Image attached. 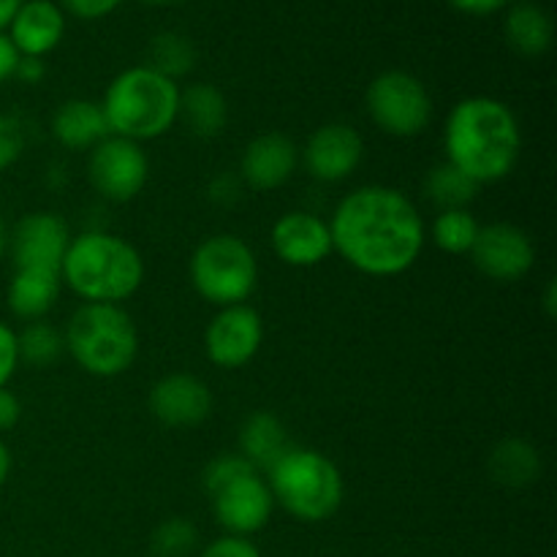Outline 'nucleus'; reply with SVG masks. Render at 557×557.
<instances>
[{"label": "nucleus", "instance_id": "79ce46f5", "mask_svg": "<svg viewBox=\"0 0 557 557\" xmlns=\"http://www.w3.org/2000/svg\"><path fill=\"white\" fill-rule=\"evenodd\" d=\"M9 473H11V451H9V446L0 441V487L5 484Z\"/></svg>", "mask_w": 557, "mask_h": 557}, {"label": "nucleus", "instance_id": "c03bdc74", "mask_svg": "<svg viewBox=\"0 0 557 557\" xmlns=\"http://www.w3.org/2000/svg\"><path fill=\"white\" fill-rule=\"evenodd\" d=\"M147 5H169V3H177V0H141Z\"/></svg>", "mask_w": 557, "mask_h": 557}, {"label": "nucleus", "instance_id": "423d86ee", "mask_svg": "<svg viewBox=\"0 0 557 557\" xmlns=\"http://www.w3.org/2000/svg\"><path fill=\"white\" fill-rule=\"evenodd\" d=\"M267 476L275 504L308 525L330 520L343 504L341 468L315 449L292 446Z\"/></svg>", "mask_w": 557, "mask_h": 557}, {"label": "nucleus", "instance_id": "7ed1b4c3", "mask_svg": "<svg viewBox=\"0 0 557 557\" xmlns=\"http://www.w3.org/2000/svg\"><path fill=\"white\" fill-rule=\"evenodd\" d=\"M60 281L85 305H120L145 283V259L117 234L85 232L71 237Z\"/></svg>", "mask_w": 557, "mask_h": 557}, {"label": "nucleus", "instance_id": "bb28decb", "mask_svg": "<svg viewBox=\"0 0 557 557\" xmlns=\"http://www.w3.org/2000/svg\"><path fill=\"white\" fill-rule=\"evenodd\" d=\"M16 351H20V364L27 368H52L65 351L63 332L49 321H27L25 330L16 332Z\"/></svg>", "mask_w": 557, "mask_h": 557}, {"label": "nucleus", "instance_id": "473e14b6", "mask_svg": "<svg viewBox=\"0 0 557 557\" xmlns=\"http://www.w3.org/2000/svg\"><path fill=\"white\" fill-rule=\"evenodd\" d=\"M20 368V351H16V332L0 321V389L9 386Z\"/></svg>", "mask_w": 557, "mask_h": 557}, {"label": "nucleus", "instance_id": "9d476101", "mask_svg": "<svg viewBox=\"0 0 557 557\" xmlns=\"http://www.w3.org/2000/svg\"><path fill=\"white\" fill-rule=\"evenodd\" d=\"M264 343V321L250 305L221 308L207 324L205 351L215 368L239 370L259 354Z\"/></svg>", "mask_w": 557, "mask_h": 557}, {"label": "nucleus", "instance_id": "72a5a7b5", "mask_svg": "<svg viewBox=\"0 0 557 557\" xmlns=\"http://www.w3.org/2000/svg\"><path fill=\"white\" fill-rule=\"evenodd\" d=\"M63 11L79 16V20H103L112 14L123 0H54Z\"/></svg>", "mask_w": 557, "mask_h": 557}, {"label": "nucleus", "instance_id": "2f4dec72", "mask_svg": "<svg viewBox=\"0 0 557 557\" xmlns=\"http://www.w3.org/2000/svg\"><path fill=\"white\" fill-rule=\"evenodd\" d=\"M199 557H261L259 547H256L250 539H243V536H221L215 539V542L207 544L205 549H201Z\"/></svg>", "mask_w": 557, "mask_h": 557}, {"label": "nucleus", "instance_id": "aec40b11", "mask_svg": "<svg viewBox=\"0 0 557 557\" xmlns=\"http://www.w3.org/2000/svg\"><path fill=\"white\" fill-rule=\"evenodd\" d=\"M292 449L288 430L275 413L253 411L239 428V455L253 466V471H270Z\"/></svg>", "mask_w": 557, "mask_h": 557}, {"label": "nucleus", "instance_id": "a19ab883", "mask_svg": "<svg viewBox=\"0 0 557 557\" xmlns=\"http://www.w3.org/2000/svg\"><path fill=\"white\" fill-rule=\"evenodd\" d=\"M557 288L555 281L547 283V292H544V310H547V319H555L557 315Z\"/></svg>", "mask_w": 557, "mask_h": 557}, {"label": "nucleus", "instance_id": "1a4fd4ad", "mask_svg": "<svg viewBox=\"0 0 557 557\" xmlns=\"http://www.w3.org/2000/svg\"><path fill=\"white\" fill-rule=\"evenodd\" d=\"M87 177H90V185L98 196L123 205V201L136 199L145 190L147 177H150V161H147V152L141 150V145L109 134L90 150Z\"/></svg>", "mask_w": 557, "mask_h": 557}, {"label": "nucleus", "instance_id": "b1692460", "mask_svg": "<svg viewBox=\"0 0 557 557\" xmlns=\"http://www.w3.org/2000/svg\"><path fill=\"white\" fill-rule=\"evenodd\" d=\"M490 476L511 490L531 487L542 476V455L533 444L522 438H504L490 451Z\"/></svg>", "mask_w": 557, "mask_h": 557}, {"label": "nucleus", "instance_id": "f03ea898", "mask_svg": "<svg viewBox=\"0 0 557 557\" xmlns=\"http://www.w3.org/2000/svg\"><path fill=\"white\" fill-rule=\"evenodd\" d=\"M522 131L515 109L493 96H468L451 107L444 123L446 163L482 188L515 172Z\"/></svg>", "mask_w": 557, "mask_h": 557}, {"label": "nucleus", "instance_id": "f8f14e48", "mask_svg": "<svg viewBox=\"0 0 557 557\" xmlns=\"http://www.w3.org/2000/svg\"><path fill=\"white\" fill-rule=\"evenodd\" d=\"M212 498V511L215 520L228 536L250 539L253 533L264 531L275 511V498L267 484V479L259 476V471H250L245 476L234 479L223 490H218Z\"/></svg>", "mask_w": 557, "mask_h": 557}, {"label": "nucleus", "instance_id": "412c9836", "mask_svg": "<svg viewBox=\"0 0 557 557\" xmlns=\"http://www.w3.org/2000/svg\"><path fill=\"white\" fill-rule=\"evenodd\" d=\"M60 272L54 270H16L9 281L5 302L22 321H41L60 297Z\"/></svg>", "mask_w": 557, "mask_h": 557}, {"label": "nucleus", "instance_id": "393cba45", "mask_svg": "<svg viewBox=\"0 0 557 557\" xmlns=\"http://www.w3.org/2000/svg\"><path fill=\"white\" fill-rule=\"evenodd\" d=\"M166 79L177 82L188 76L196 65V47L188 36L177 30H163L147 47V63Z\"/></svg>", "mask_w": 557, "mask_h": 557}, {"label": "nucleus", "instance_id": "f704fd0d", "mask_svg": "<svg viewBox=\"0 0 557 557\" xmlns=\"http://www.w3.org/2000/svg\"><path fill=\"white\" fill-rule=\"evenodd\" d=\"M243 188L245 185L243 180H239V174H218L210 183V188H207V194H210V199L215 201V205L234 207L243 199Z\"/></svg>", "mask_w": 557, "mask_h": 557}, {"label": "nucleus", "instance_id": "9b49d317", "mask_svg": "<svg viewBox=\"0 0 557 557\" xmlns=\"http://www.w3.org/2000/svg\"><path fill=\"white\" fill-rule=\"evenodd\" d=\"M471 259L490 281L517 283L536 264V248L531 237L515 223H490L479 228Z\"/></svg>", "mask_w": 557, "mask_h": 557}, {"label": "nucleus", "instance_id": "ea45409f", "mask_svg": "<svg viewBox=\"0 0 557 557\" xmlns=\"http://www.w3.org/2000/svg\"><path fill=\"white\" fill-rule=\"evenodd\" d=\"M22 0H0V30L9 27V22L14 20V14L20 11Z\"/></svg>", "mask_w": 557, "mask_h": 557}, {"label": "nucleus", "instance_id": "4be33fe9", "mask_svg": "<svg viewBox=\"0 0 557 557\" xmlns=\"http://www.w3.org/2000/svg\"><path fill=\"white\" fill-rule=\"evenodd\" d=\"M504 36L522 58H542L553 47V16L536 3H515L506 11Z\"/></svg>", "mask_w": 557, "mask_h": 557}, {"label": "nucleus", "instance_id": "c85d7f7f", "mask_svg": "<svg viewBox=\"0 0 557 557\" xmlns=\"http://www.w3.org/2000/svg\"><path fill=\"white\" fill-rule=\"evenodd\" d=\"M199 547V531L185 517H169L152 531L150 549L156 557H188Z\"/></svg>", "mask_w": 557, "mask_h": 557}, {"label": "nucleus", "instance_id": "6e6552de", "mask_svg": "<svg viewBox=\"0 0 557 557\" xmlns=\"http://www.w3.org/2000/svg\"><path fill=\"white\" fill-rule=\"evenodd\" d=\"M364 107L375 128L395 139L419 136L433 120V98L428 85L408 71L392 69L375 76L364 92Z\"/></svg>", "mask_w": 557, "mask_h": 557}, {"label": "nucleus", "instance_id": "f3484780", "mask_svg": "<svg viewBox=\"0 0 557 557\" xmlns=\"http://www.w3.org/2000/svg\"><path fill=\"white\" fill-rule=\"evenodd\" d=\"M299 166V147L288 139L286 134H270L256 136L248 141L239 158V180L245 188L250 190H275L286 185L294 177Z\"/></svg>", "mask_w": 557, "mask_h": 557}, {"label": "nucleus", "instance_id": "2eb2a0df", "mask_svg": "<svg viewBox=\"0 0 557 557\" xmlns=\"http://www.w3.org/2000/svg\"><path fill=\"white\" fill-rule=\"evenodd\" d=\"M270 243L277 259L288 267H297V270L321 264L335 250L332 248L330 223L321 221L313 212L302 210L283 212L272 226Z\"/></svg>", "mask_w": 557, "mask_h": 557}, {"label": "nucleus", "instance_id": "dca6fc26", "mask_svg": "<svg viewBox=\"0 0 557 557\" xmlns=\"http://www.w3.org/2000/svg\"><path fill=\"white\" fill-rule=\"evenodd\" d=\"M147 406L166 428H199L212 413V392L199 375L172 373L152 384Z\"/></svg>", "mask_w": 557, "mask_h": 557}, {"label": "nucleus", "instance_id": "c9c22d12", "mask_svg": "<svg viewBox=\"0 0 557 557\" xmlns=\"http://www.w3.org/2000/svg\"><path fill=\"white\" fill-rule=\"evenodd\" d=\"M455 11L468 16H490V14H498L500 9L511 5V0H446Z\"/></svg>", "mask_w": 557, "mask_h": 557}, {"label": "nucleus", "instance_id": "5701e85b", "mask_svg": "<svg viewBox=\"0 0 557 557\" xmlns=\"http://www.w3.org/2000/svg\"><path fill=\"white\" fill-rule=\"evenodd\" d=\"M180 117L199 139H215L228 123V101L210 82H196L180 90Z\"/></svg>", "mask_w": 557, "mask_h": 557}, {"label": "nucleus", "instance_id": "58836bf2", "mask_svg": "<svg viewBox=\"0 0 557 557\" xmlns=\"http://www.w3.org/2000/svg\"><path fill=\"white\" fill-rule=\"evenodd\" d=\"M44 74H47V65H44L41 58H20L14 79L25 82V85H38L44 79Z\"/></svg>", "mask_w": 557, "mask_h": 557}, {"label": "nucleus", "instance_id": "37998d69", "mask_svg": "<svg viewBox=\"0 0 557 557\" xmlns=\"http://www.w3.org/2000/svg\"><path fill=\"white\" fill-rule=\"evenodd\" d=\"M9 253V228H5L3 218H0V259Z\"/></svg>", "mask_w": 557, "mask_h": 557}, {"label": "nucleus", "instance_id": "a878e982", "mask_svg": "<svg viewBox=\"0 0 557 557\" xmlns=\"http://www.w3.org/2000/svg\"><path fill=\"white\" fill-rule=\"evenodd\" d=\"M424 194L428 199L444 210H468L473 199L479 194V185L473 180H468L460 169H455L451 163H438L428 172L424 177Z\"/></svg>", "mask_w": 557, "mask_h": 557}, {"label": "nucleus", "instance_id": "39448f33", "mask_svg": "<svg viewBox=\"0 0 557 557\" xmlns=\"http://www.w3.org/2000/svg\"><path fill=\"white\" fill-rule=\"evenodd\" d=\"M63 341L71 359L96 379L123 375L139 354V332L120 305H79Z\"/></svg>", "mask_w": 557, "mask_h": 557}, {"label": "nucleus", "instance_id": "ddd939ff", "mask_svg": "<svg viewBox=\"0 0 557 557\" xmlns=\"http://www.w3.org/2000/svg\"><path fill=\"white\" fill-rule=\"evenodd\" d=\"M299 158L310 177L319 183H343L362 163L364 139L354 125L326 123L310 134Z\"/></svg>", "mask_w": 557, "mask_h": 557}, {"label": "nucleus", "instance_id": "6ab92c4d", "mask_svg": "<svg viewBox=\"0 0 557 557\" xmlns=\"http://www.w3.org/2000/svg\"><path fill=\"white\" fill-rule=\"evenodd\" d=\"M52 136L65 150H92L98 141L109 136L107 117H103L101 103L90 98H69L60 103L52 114Z\"/></svg>", "mask_w": 557, "mask_h": 557}, {"label": "nucleus", "instance_id": "e433bc0d", "mask_svg": "<svg viewBox=\"0 0 557 557\" xmlns=\"http://www.w3.org/2000/svg\"><path fill=\"white\" fill-rule=\"evenodd\" d=\"M20 417H22L20 397H16L14 392H9V389H0V433L16 428Z\"/></svg>", "mask_w": 557, "mask_h": 557}, {"label": "nucleus", "instance_id": "7c9ffc66", "mask_svg": "<svg viewBox=\"0 0 557 557\" xmlns=\"http://www.w3.org/2000/svg\"><path fill=\"white\" fill-rule=\"evenodd\" d=\"M27 147L25 128L11 114H0V172L14 166Z\"/></svg>", "mask_w": 557, "mask_h": 557}, {"label": "nucleus", "instance_id": "c756f323", "mask_svg": "<svg viewBox=\"0 0 557 557\" xmlns=\"http://www.w3.org/2000/svg\"><path fill=\"white\" fill-rule=\"evenodd\" d=\"M250 471H253V466L243 455H228L226 451V455H218L215 460L207 462L205 473H201V484H205L207 495H215L218 490H223L234 479L245 476Z\"/></svg>", "mask_w": 557, "mask_h": 557}, {"label": "nucleus", "instance_id": "0eeeda50", "mask_svg": "<svg viewBox=\"0 0 557 557\" xmlns=\"http://www.w3.org/2000/svg\"><path fill=\"white\" fill-rule=\"evenodd\" d=\"M188 275L205 302L232 308L248 302L259 286V261L237 234H212L190 253Z\"/></svg>", "mask_w": 557, "mask_h": 557}, {"label": "nucleus", "instance_id": "20e7f679", "mask_svg": "<svg viewBox=\"0 0 557 557\" xmlns=\"http://www.w3.org/2000/svg\"><path fill=\"white\" fill-rule=\"evenodd\" d=\"M101 109L109 134L141 145L172 131L180 120V87L150 65H131L109 82Z\"/></svg>", "mask_w": 557, "mask_h": 557}, {"label": "nucleus", "instance_id": "cd10ccee", "mask_svg": "<svg viewBox=\"0 0 557 557\" xmlns=\"http://www.w3.org/2000/svg\"><path fill=\"white\" fill-rule=\"evenodd\" d=\"M479 221L471 215V210H444L433 221L430 237H433L435 248L451 256L471 253L473 243L479 237Z\"/></svg>", "mask_w": 557, "mask_h": 557}, {"label": "nucleus", "instance_id": "4468645a", "mask_svg": "<svg viewBox=\"0 0 557 557\" xmlns=\"http://www.w3.org/2000/svg\"><path fill=\"white\" fill-rule=\"evenodd\" d=\"M71 232L54 212H30L9 234V253L16 270H54L60 272L69 250Z\"/></svg>", "mask_w": 557, "mask_h": 557}, {"label": "nucleus", "instance_id": "f257e3e1", "mask_svg": "<svg viewBox=\"0 0 557 557\" xmlns=\"http://www.w3.org/2000/svg\"><path fill=\"white\" fill-rule=\"evenodd\" d=\"M330 232L341 259L370 277H395L411 270L428 239L422 212L389 185H364L343 196Z\"/></svg>", "mask_w": 557, "mask_h": 557}, {"label": "nucleus", "instance_id": "a211bd4d", "mask_svg": "<svg viewBox=\"0 0 557 557\" xmlns=\"http://www.w3.org/2000/svg\"><path fill=\"white\" fill-rule=\"evenodd\" d=\"M5 36L22 58H47L65 36V11L54 0H22L20 11L5 27Z\"/></svg>", "mask_w": 557, "mask_h": 557}, {"label": "nucleus", "instance_id": "4c0bfd02", "mask_svg": "<svg viewBox=\"0 0 557 557\" xmlns=\"http://www.w3.org/2000/svg\"><path fill=\"white\" fill-rule=\"evenodd\" d=\"M22 54L16 52V47L11 44V38L0 30V85L9 79H14L16 63H20Z\"/></svg>", "mask_w": 557, "mask_h": 557}]
</instances>
